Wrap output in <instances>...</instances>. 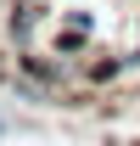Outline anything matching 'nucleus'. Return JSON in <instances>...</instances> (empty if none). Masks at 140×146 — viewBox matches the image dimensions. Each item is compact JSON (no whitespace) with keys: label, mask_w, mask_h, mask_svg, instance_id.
<instances>
[]
</instances>
